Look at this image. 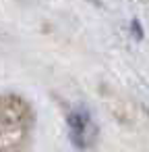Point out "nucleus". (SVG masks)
Returning a JSON list of instances; mask_svg holds the SVG:
<instances>
[{"mask_svg": "<svg viewBox=\"0 0 149 152\" xmlns=\"http://www.w3.org/2000/svg\"><path fill=\"white\" fill-rule=\"evenodd\" d=\"M31 129V106L13 94L0 96V152H27Z\"/></svg>", "mask_w": 149, "mask_h": 152, "instance_id": "f257e3e1", "label": "nucleus"}, {"mask_svg": "<svg viewBox=\"0 0 149 152\" xmlns=\"http://www.w3.org/2000/svg\"><path fill=\"white\" fill-rule=\"evenodd\" d=\"M68 127H71V137L79 148H87L95 137V125L85 108H77L71 113Z\"/></svg>", "mask_w": 149, "mask_h": 152, "instance_id": "f03ea898", "label": "nucleus"}]
</instances>
